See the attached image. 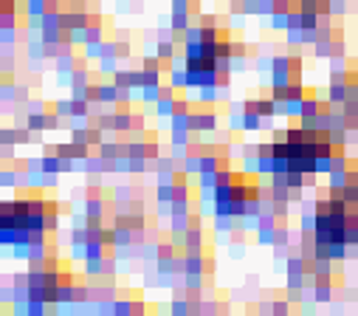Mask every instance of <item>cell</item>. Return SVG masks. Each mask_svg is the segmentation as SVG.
<instances>
[{
	"instance_id": "obj_1",
	"label": "cell",
	"mask_w": 358,
	"mask_h": 316,
	"mask_svg": "<svg viewBox=\"0 0 358 316\" xmlns=\"http://www.w3.org/2000/svg\"><path fill=\"white\" fill-rule=\"evenodd\" d=\"M158 54L164 56V59H167V56H172V48H169V43H161V48H158Z\"/></svg>"
}]
</instances>
